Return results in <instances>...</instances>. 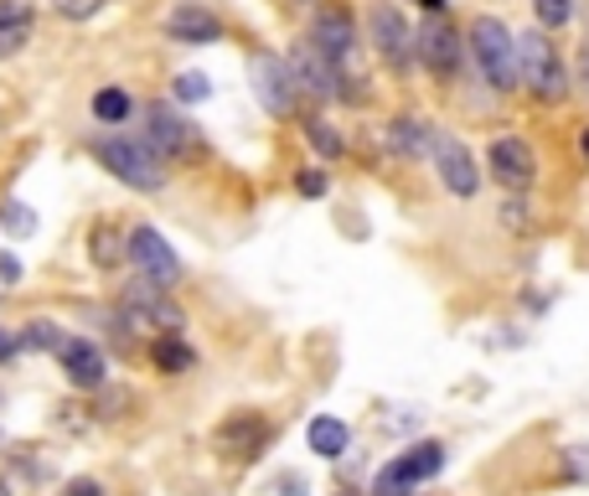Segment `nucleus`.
<instances>
[{
    "label": "nucleus",
    "mask_w": 589,
    "mask_h": 496,
    "mask_svg": "<svg viewBox=\"0 0 589 496\" xmlns=\"http://www.w3.org/2000/svg\"><path fill=\"white\" fill-rule=\"evenodd\" d=\"M27 37H31V27H0V58H6V52H21Z\"/></svg>",
    "instance_id": "c756f323"
},
{
    "label": "nucleus",
    "mask_w": 589,
    "mask_h": 496,
    "mask_svg": "<svg viewBox=\"0 0 589 496\" xmlns=\"http://www.w3.org/2000/svg\"><path fill=\"white\" fill-rule=\"evenodd\" d=\"M311 42L321 47V52H326V58L336 62V68H342V62L352 58V42H357V37H352V16L347 11H321L316 16V31H311Z\"/></svg>",
    "instance_id": "f3484780"
},
{
    "label": "nucleus",
    "mask_w": 589,
    "mask_h": 496,
    "mask_svg": "<svg viewBox=\"0 0 589 496\" xmlns=\"http://www.w3.org/2000/svg\"><path fill=\"white\" fill-rule=\"evenodd\" d=\"M124 326L130 331H161V336H182L186 316H182V305L171 301L166 290L155 285V280H140V285L124 290Z\"/></svg>",
    "instance_id": "f03ea898"
},
{
    "label": "nucleus",
    "mask_w": 589,
    "mask_h": 496,
    "mask_svg": "<svg viewBox=\"0 0 589 496\" xmlns=\"http://www.w3.org/2000/svg\"><path fill=\"white\" fill-rule=\"evenodd\" d=\"M305 439H311V451L326 455V460H336V455L347 451V424L332 419V414H321V419H311V429H305Z\"/></svg>",
    "instance_id": "a211bd4d"
},
{
    "label": "nucleus",
    "mask_w": 589,
    "mask_h": 496,
    "mask_svg": "<svg viewBox=\"0 0 589 496\" xmlns=\"http://www.w3.org/2000/svg\"><path fill=\"white\" fill-rule=\"evenodd\" d=\"M295 186H301L305 196H321V192H326V176H321V171H301V181H295Z\"/></svg>",
    "instance_id": "2f4dec72"
},
{
    "label": "nucleus",
    "mask_w": 589,
    "mask_h": 496,
    "mask_svg": "<svg viewBox=\"0 0 589 496\" xmlns=\"http://www.w3.org/2000/svg\"><path fill=\"white\" fill-rule=\"evenodd\" d=\"M388 140L398 145V151H424V155H429V140H435V135H429L419 120H393Z\"/></svg>",
    "instance_id": "aec40b11"
},
{
    "label": "nucleus",
    "mask_w": 589,
    "mask_h": 496,
    "mask_svg": "<svg viewBox=\"0 0 589 496\" xmlns=\"http://www.w3.org/2000/svg\"><path fill=\"white\" fill-rule=\"evenodd\" d=\"M305 135H311V145H316L321 155H342V140H336L326 124H305Z\"/></svg>",
    "instance_id": "c85d7f7f"
},
{
    "label": "nucleus",
    "mask_w": 589,
    "mask_h": 496,
    "mask_svg": "<svg viewBox=\"0 0 589 496\" xmlns=\"http://www.w3.org/2000/svg\"><path fill=\"white\" fill-rule=\"evenodd\" d=\"M151 357L161 373H186L192 367V346H186V336H155Z\"/></svg>",
    "instance_id": "6ab92c4d"
},
{
    "label": "nucleus",
    "mask_w": 589,
    "mask_h": 496,
    "mask_svg": "<svg viewBox=\"0 0 589 496\" xmlns=\"http://www.w3.org/2000/svg\"><path fill=\"white\" fill-rule=\"evenodd\" d=\"M130 259H135L140 274L155 280V285H176V280H182V259L171 254V243L161 239L155 227H135V233H130Z\"/></svg>",
    "instance_id": "6e6552de"
},
{
    "label": "nucleus",
    "mask_w": 589,
    "mask_h": 496,
    "mask_svg": "<svg viewBox=\"0 0 589 496\" xmlns=\"http://www.w3.org/2000/svg\"><path fill=\"white\" fill-rule=\"evenodd\" d=\"M512 52H517V78L528 83L538 99H563V62L559 52H554V42H548L544 31H522V37H512Z\"/></svg>",
    "instance_id": "f257e3e1"
},
{
    "label": "nucleus",
    "mask_w": 589,
    "mask_h": 496,
    "mask_svg": "<svg viewBox=\"0 0 589 496\" xmlns=\"http://www.w3.org/2000/svg\"><path fill=\"white\" fill-rule=\"evenodd\" d=\"M166 31L176 37V42H192V47H207L223 37V21L212 11H202V6H176V11L166 16Z\"/></svg>",
    "instance_id": "dca6fc26"
},
{
    "label": "nucleus",
    "mask_w": 589,
    "mask_h": 496,
    "mask_svg": "<svg viewBox=\"0 0 589 496\" xmlns=\"http://www.w3.org/2000/svg\"><path fill=\"white\" fill-rule=\"evenodd\" d=\"M62 496H104V486H99V482H89V476H78V482H68V486H62Z\"/></svg>",
    "instance_id": "7c9ffc66"
},
{
    "label": "nucleus",
    "mask_w": 589,
    "mask_h": 496,
    "mask_svg": "<svg viewBox=\"0 0 589 496\" xmlns=\"http://www.w3.org/2000/svg\"><path fill=\"white\" fill-rule=\"evenodd\" d=\"M0 496H11V486H6V476H0Z\"/></svg>",
    "instance_id": "e433bc0d"
},
{
    "label": "nucleus",
    "mask_w": 589,
    "mask_h": 496,
    "mask_svg": "<svg viewBox=\"0 0 589 496\" xmlns=\"http://www.w3.org/2000/svg\"><path fill=\"white\" fill-rule=\"evenodd\" d=\"M486 161H491V171H497L501 186H528V181L538 176V155H532L528 140H517V135H501Z\"/></svg>",
    "instance_id": "f8f14e48"
},
{
    "label": "nucleus",
    "mask_w": 589,
    "mask_h": 496,
    "mask_svg": "<svg viewBox=\"0 0 589 496\" xmlns=\"http://www.w3.org/2000/svg\"><path fill=\"white\" fill-rule=\"evenodd\" d=\"M0 227H6V233H16V239H27L31 227H37V217H31L27 202H6V212H0Z\"/></svg>",
    "instance_id": "b1692460"
},
{
    "label": "nucleus",
    "mask_w": 589,
    "mask_h": 496,
    "mask_svg": "<svg viewBox=\"0 0 589 496\" xmlns=\"http://www.w3.org/2000/svg\"><path fill=\"white\" fill-rule=\"evenodd\" d=\"M579 145H585V155H589V130H585V140H579Z\"/></svg>",
    "instance_id": "4c0bfd02"
},
{
    "label": "nucleus",
    "mask_w": 589,
    "mask_h": 496,
    "mask_svg": "<svg viewBox=\"0 0 589 496\" xmlns=\"http://www.w3.org/2000/svg\"><path fill=\"white\" fill-rule=\"evenodd\" d=\"M16 357V336L11 331H0V362H11Z\"/></svg>",
    "instance_id": "f704fd0d"
},
{
    "label": "nucleus",
    "mask_w": 589,
    "mask_h": 496,
    "mask_svg": "<svg viewBox=\"0 0 589 496\" xmlns=\"http://www.w3.org/2000/svg\"><path fill=\"white\" fill-rule=\"evenodd\" d=\"M532 6H538V21H544V27H563V21L575 16V0H532Z\"/></svg>",
    "instance_id": "393cba45"
},
{
    "label": "nucleus",
    "mask_w": 589,
    "mask_h": 496,
    "mask_svg": "<svg viewBox=\"0 0 589 496\" xmlns=\"http://www.w3.org/2000/svg\"><path fill=\"white\" fill-rule=\"evenodd\" d=\"M207 93H212V83L202 73H182V78H176V99H186V104H202Z\"/></svg>",
    "instance_id": "a878e982"
},
{
    "label": "nucleus",
    "mask_w": 589,
    "mask_h": 496,
    "mask_svg": "<svg viewBox=\"0 0 589 496\" xmlns=\"http://www.w3.org/2000/svg\"><path fill=\"white\" fill-rule=\"evenodd\" d=\"M16 280H21V264L11 254H0V285H16Z\"/></svg>",
    "instance_id": "473e14b6"
},
{
    "label": "nucleus",
    "mask_w": 589,
    "mask_h": 496,
    "mask_svg": "<svg viewBox=\"0 0 589 496\" xmlns=\"http://www.w3.org/2000/svg\"><path fill=\"white\" fill-rule=\"evenodd\" d=\"M414 42H419V58L429 62L435 73H455V62H460V37H455L445 21H435V16H429Z\"/></svg>",
    "instance_id": "2eb2a0df"
},
{
    "label": "nucleus",
    "mask_w": 589,
    "mask_h": 496,
    "mask_svg": "<svg viewBox=\"0 0 589 496\" xmlns=\"http://www.w3.org/2000/svg\"><path fill=\"white\" fill-rule=\"evenodd\" d=\"M145 145H151L161 161H171V155H182L186 145H192V130L182 124V114L166 104H151L145 109Z\"/></svg>",
    "instance_id": "ddd939ff"
},
{
    "label": "nucleus",
    "mask_w": 589,
    "mask_h": 496,
    "mask_svg": "<svg viewBox=\"0 0 589 496\" xmlns=\"http://www.w3.org/2000/svg\"><path fill=\"white\" fill-rule=\"evenodd\" d=\"M429 155H435V165H439V181H445L455 196H476L481 171H476V161H470V151L460 145V140L435 135V140H429Z\"/></svg>",
    "instance_id": "1a4fd4ad"
},
{
    "label": "nucleus",
    "mask_w": 589,
    "mask_h": 496,
    "mask_svg": "<svg viewBox=\"0 0 589 496\" xmlns=\"http://www.w3.org/2000/svg\"><path fill=\"white\" fill-rule=\"evenodd\" d=\"M16 346H31V352H58V346H62V331L52 326V321H31V326L16 336Z\"/></svg>",
    "instance_id": "4be33fe9"
},
{
    "label": "nucleus",
    "mask_w": 589,
    "mask_h": 496,
    "mask_svg": "<svg viewBox=\"0 0 589 496\" xmlns=\"http://www.w3.org/2000/svg\"><path fill=\"white\" fill-rule=\"evenodd\" d=\"M569 470H575V476H589V451H569Z\"/></svg>",
    "instance_id": "72a5a7b5"
},
{
    "label": "nucleus",
    "mask_w": 589,
    "mask_h": 496,
    "mask_svg": "<svg viewBox=\"0 0 589 496\" xmlns=\"http://www.w3.org/2000/svg\"><path fill=\"white\" fill-rule=\"evenodd\" d=\"M248 73H254L258 104L270 109V114H290V104H295V78H290L285 62L270 58V52H258V58L248 62Z\"/></svg>",
    "instance_id": "9d476101"
},
{
    "label": "nucleus",
    "mask_w": 589,
    "mask_h": 496,
    "mask_svg": "<svg viewBox=\"0 0 589 496\" xmlns=\"http://www.w3.org/2000/svg\"><path fill=\"white\" fill-rule=\"evenodd\" d=\"M470 47H476V62H481V73L491 78V89H517L512 31L501 27L497 16H481V21L470 27Z\"/></svg>",
    "instance_id": "20e7f679"
},
{
    "label": "nucleus",
    "mask_w": 589,
    "mask_h": 496,
    "mask_svg": "<svg viewBox=\"0 0 589 496\" xmlns=\"http://www.w3.org/2000/svg\"><path fill=\"white\" fill-rule=\"evenodd\" d=\"M99 11H104V0H58V16H68V21H89Z\"/></svg>",
    "instance_id": "cd10ccee"
},
{
    "label": "nucleus",
    "mask_w": 589,
    "mask_h": 496,
    "mask_svg": "<svg viewBox=\"0 0 589 496\" xmlns=\"http://www.w3.org/2000/svg\"><path fill=\"white\" fill-rule=\"evenodd\" d=\"M290 78H295L301 89H311L316 99H336V93H342V89H336V83H342V68H336V62L326 58L311 37L295 42V52H290Z\"/></svg>",
    "instance_id": "0eeeda50"
},
{
    "label": "nucleus",
    "mask_w": 589,
    "mask_h": 496,
    "mask_svg": "<svg viewBox=\"0 0 589 496\" xmlns=\"http://www.w3.org/2000/svg\"><path fill=\"white\" fill-rule=\"evenodd\" d=\"M58 357H62V373H68V383H73V388H104L109 362H104V352H99L93 342L73 336V342L58 346Z\"/></svg>",
    "instance_id": "9b49d317"
},
{
    "label": "nucleus",
    "mask_w": 589,
    "mask_h": 496,
    "mask_svg": "<svg viewBox=\"0 0 589 496\" xmlns=\"http://www.w3.org/2000/svg\"><path fill=\"white\" fill-rule=\"evenodd\" d=\"M99 161L124 181V186H140V192H155L166 181V161L145 145V140H104L99 145Z\"/></svg>",
    "instance_id": "7ed1b4c3"
},
{
    "label": "nucleus",
    "mask_w": 589,
    "mask_h": 496,
    "mask_svg": "<svg viewBox=\"0 0 589 496\" xmlns=\"http://www.w3.org/2000/svg\"><path fill=\"white\" fill-rule=\"evenodd\" d=\"M373 42H378V52L388 62H408V52H414V37H408V21L398 16V6H373Z\"/></svg>",
    "instance_id": "4468645a"
},
{
    "label": "nucleus",
    "mask_w": 589,
    "mask_h": 496,
    "mask_svg": "<svg viewBox=\"0 0 589 496\" xmlns=\"http://www.w3.org/2000/svg\"><path fill=\"white\" fill-rule=\"evenodd\" d=\"M0 27H31V0H0Z\"/></svg>",
    "instance_id": "bb28decb"
},
{
    "label": "nucleus",
    "mask_w": 589,
    "mask_h": 496,
    "mask_svg": "<svg viewBox=\"0 0 589 496\" xmlns=\"http://www.w3.org/2000/svg\"><path fill=\"white\" fill-rule=\"evenodd\" d=\"M93 114H99L104 124L130 120V93H120V89H99V93H93Z\"/></svg>",
    "instance_id": "412c9836"
},
{
    "label": "nucleus",
    "mask_w": 589,
    "mask_h": 496,
    "mask_svg": "<svg viewBox=\"0 0 589 496\" xmlns=\"http://www.w3.org/2000/svg\"><path fill=\"white\" fill-rule=\"evenodd\" d=\"M120 233H114V227H99V233H93V264H104V270H114V264H120Z\"/></svg>",
    "instance_id": "5701e85b"
},
{
    "label": "nucleus",
    "mask_w": 589,
    "mask_h": 496,
    "mask_svg": "<svg viewBox=\"0 0 589 496\" xmlns=\"http://www.w3.org/2000/svg\"><path fill=\"white\" fill-rule=\"evenodd\" d=\"M424 11H445V0H419Z\"/></svg>",
    "instance_id": "c9c22d12"
},
{
    "label": "nucleus",
    "mask_w": 589,
    "mask_h": 496,
    "mask_svg": "<svg viewBox=\"0 0 589 496\" xmlns=\"http://www.w3.org/2000/svg\"><path fill=\"white\" fill-rule=\"evenodd\" d=\"M439 466H445V451H439L435 439H424V445L404 451L398 460H393V466L378 470V482H373V496H408L419 482L439 476Z\"/></svg>",
    "instance_id": "39448f33"
},
{
    "label": "nucleus",
    "mask_w": 589,
    "mask_h": 496,
    "mask_svg": "<svg viewBox=\"0 0 589 496\" xmlns=\"http://www.w3.org/2000/svg\"><path fill=\"white\" fill-rule=\"evenodd\" d=\"M270 424L258 419V414H227V424H217V435H212V445H217V455H227V460H258L264 455V445H270Z\"/></svg>",
    "instance_id": "423d86ee"
},
{
    "label": "nucleus",
    "mask_w": 589,
    "mask_h": 496,
    "mask_svg": "<svg viewBox=\"0 0 589 496\" xmlns=\"http://www.w3.org/2000/svg\"><path fill=\"white\" fill-rule=\"evenodd\" d=\"M301 6H305V0H301Z\"/></svg>",
    "instance_id": "58836bf2"
}]
</instances>
